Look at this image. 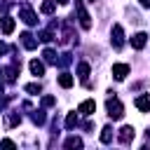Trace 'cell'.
<instances>
[{"mask_svg":"<svg viewBox=\"0 0 150 150\" xmlns=\"http://www.w3.org/2000/svg\"><path fill=\"white\" fill-rule=\"evenodd\" d=\"M40 9H42V14H52V12L56 9V0H45Z\"/></svg>","mask_w":150,"mask_h":150,"instance_id":"obj_14","label":"cell"},{"mask_svg":"<svg viewBox=\"0 0 150 150\" xmlns=\"http://www.w3.org/2000/svg\"><path fill=\"white\" fill-rule=\"evenodd\" d=\"M59 84H61L63 89L73 87V75H70V73H61V75H59Z\"/></svg>","mask_w":150,"mask_h":150,"instance_id":"obj_13","label":"cell"},{"mask_svg":"<svg viewBox=\"0 0 150 150\" xmlns=\"http://www.w3.org/2000/svg\"><path fill=\"white\" fill-rule=\"evenodd\" d=\"M112 141V127H103L101 131V143H110Z\"/></svg>","mask_w":150,"mask_h":150,"instance_id":"obj_15","label":"cell"},{"mask_svg":"<svg viewBox=\"0 0 150 150\" xmlns=\"http://www.w3.org/2000/svg\"><path fill=\"white\" fill-rule=\"evenodd\" d=\"M112 45H115V49H120L124 45V33H122V26L120 23L112 26Z\"/></svg>","mask_w":150,"mask_h":150,"instance_id":"obj_3","label":"cell"},{"mask_svg":"<svg viewBox=\"0 0 150 150\" xmlns=\"http://www.w3.org/2000/svg\"><path fill=\"white\" fill-rule=\"evenodd\" d=\"M117 138H120V143H124V145L131 143V141H134V127H122Z\"/></svg>","mask_w":150,"mask_h":150,"instance_id":"obj_6","label":"cell"},{"mask_svg":"<svg viewBox=\"0 0 150 150\" xmlns=\"http://www.w3.org/2000/svg\"><path fill=\"white\" fill-rule=\"evenodd\" d=\"M75 127H77V115L70 112V115L66 117V129H75Z\"/></svg>","mask_w":150,"mask_h":150,"instance_id":"obj_19","label":"cell"},{"mask_svg":"<svg viewBox=\"0 0 150 150\" xmlns=\"http://www.w3.org/2000/svg\"><path fill=\"white\" fill-rule=\"evenodd\" d=\"M33 122H35V124H42V122H45V112H42V110H35V112H33Z\"/></svg>","mask_w":150,"mask_h":150,"instance_id":"obj_22","label":"cell"},{"mask_svg":"<svg viewBox=\"0 0 150 150\" xmlns=\"http://www.w3.org/2000/svg\"><path fill=\"white\" fill-rule=\"evenodd\" d=\"M19 122H21V117H19L16 112H9V115H7V124H9V127H16Z\"/></svg>","mask_w":150,"mask_h":150,"instance_id":"obj_21","label":"cell"},{"mask_svg":"<svg viewBox=\"0 0 150 150\" xmlns=\"http://www.w3.org/2000/svg\"><path fill=\"white\" fill-rule=\"evenodd\" d=\"M42 56H45V61H47V63H56V61H59V59H56V54H54V49H45V52H42Z\"/></svg>","mask_w":150,"mask_h":150,"instance_id":"obj_18","label":"cell"},{"mask_svg":"<svg viewBox=\"0 0 150 150\" xmlns=\"http://www.w3.org/2000/svg\"><path fill=\"white\" fill-rule=\"evenodd\" d=\"M145 42H148V35H145V33H136V35H131V47H134V49H143Z\"/></svg>","mask_w":150,"mask_h":150,"instance_id":"obj_7","label":"cell"},{"mask_svg":"<svg viewBox=\"0 0 150 150\" xmlns=\"http://www.w3.org/2000/svg\"><path fill=\"white\" fill-rule=\"evenodd\" d=\"M127 75H129V66L127 63H115L112 66V77L115 80H124Z\"/></svg>","mask_w":150,"mask_h":150,"instance_id":"obj_4","label":"cell"},{"mask_svg":"<svg viewBox=\"0 0 150 150\" xmlns=\"http://www.w3.org/2000/svg\"><path fill=\"white\" fill-rule=\"evenodd\" d=\"M136 108L143 110V112H148L150 110V96H138L136 98Z\"/></svg>","mask_w":150,"mask_h":150,"instance_id":"obj_12","label":"cell"},{"mask_svg":"<svg viewBox=\"0 0 150 150\" xmlns=\"http://www.w3.org/2000/svg\"><path fill=\"white\" fill-rule=\"evenodd\" d=\"M5 77H7V82H14L16 80V63L9 66V68H5Z\"/></svg>","mask_w":150,"mask_h":150,"instance_id":"obj_16","label":"cell"},{"mask_svg":"<svg viewBox=\"0 0 150 150\" xmlns=\"http://www.w3.org/2000/svg\"><path fill=\"white\" fill-rule=\"evenodd\" d=\"M54 103H56L54 96H45V98H42V105H45V108H49V105H54Z\"/></svg>","mask_w":150,"mask_h":150,"instance_id":"obj_25","label":"cell"},{"mask_svg":"<svg viewBox=\"0 0 150 150\" xmlns=\"http://www.w3.org/2000/svg\"><path fill=\"white\" fill-rule=\"evenodd\" d=\"M70 61H73V59H70V54H61V59H59V63H61V66H68Z\"/></svg>","mask_w":150,"mask_h":150,"instance_id":"obj_26","label":"cell"},{"mask_svg":"<svg viewBox=\"0 0 150 150\" xmlns=\"http://www.w3.org/2000/svg\"><path fill=\"white\" fill-rule=\"evenodd\" d=\"M21 42H23L26 49H35V47H38V40H35L30 33H23V35H21Z\"/></svg>","mask_w":150,"mask_h":150,"instance_id":"obj_9","label":"cell"},{"mask_svg":"<svg viewBox=\"0 0 150 150\" xmlns=\"http://www.w3.org/2000/svg\"><path fill=\"white\" fill-rule=\"evenodd\" d=\"M66 148H82V138H77V136L66 138Z\"/></svg>","mask_w":150,"mask_h":150,"instance_id":"obj_17","label":"cell"},{"mask_svg":"<svg viewBox=\"0 0 150 150\" xmlns=\"http://www.w3.org/2000/svg\"><path fill=\"white\" fill-rule=\"evenodd\" d=\"M38 38H40V40H42V42H52V40H54V35H52V33H49V30H42V33H40V35H38Z\"/></svg>","mask_w":150,"mask_h":150,"instance_id":"obj_23","label":"cell"},{"mask_svg":"<svg viewBox=\"0 0 150 150\" xmlns=\"http://www.w3.org/2000/svg\"><path fill=\"white\" fill-rule=\"evenodd\" d=\"M77 75L84 80V77L89 75V63H80V66H77Z\"/></svg>","mask_w":150,"mask_h":150,"instance_id":"obj_20","label":"cell"},{"mask_svg":"<svg viewBox=\"0 0 150 150\" xmlns=\"http://www.w3.org/2000/svg\"><path fill=\"white\" fill-rule=\"evenodd\" d=\"M141 2V7H150V0H138Z\"/></svg>","mask_w":150,"mask_h":150,"instance_id":"obj_29","label":"cell"},{"mask_svg":"<svg viewBox=\"0 0 150 150\" xmlns=\"http://www.w3.org/2000/svg\"><path fill=\"white\" fill-rule=\"evenodd\" d=\"M28 68H30V73H33V75H45V63H42V61H38V59H35V61H30V66H28Z\"/></svg>","mask_w":150,"mask_h":150,"instance_id":"obj_11","label":"cell"},{"mask_svg":"<svg viewBox=\"0 0 150 150\" xmlns=\"http://www.w3.org/2000/svg\"><path fill=\"white\" fill-rule=\"evenodd\" d=\"M77 16H80V26H82V28H91L89 14L84 12V7H82V2H80V0H77Z\"/></svg>","mask_w":150,"mask_h":150,"instance_id":"obj_5","label":"cell"},{"mask_svg":"<svg viewBox=\"0 0 150 150\" xmlns=\"http://www.w3.org/2000/svg\"><path fill=\"white\" fill-rule=\"evenodd\" d=\"M56 2H61V5H66V2H68V0H56Z\"/></svg>","mask_w":150,"mask_h":150,"instance_id":"obj_31","label":"cell"},{"mask_svg":"<svg viewBox=\"0 0 150 150\" xmlns=\"http://www.w3.org/2000/svg\"><path fill=\"white\" fill-rule=\"evenodd\" d=\"M0 145H2V148H14V143H12V141H9V138H5V141H2V143H0Z\"/></svg>","mask_w":150,"mask_h":150,"instance_id":"obj_27","label":"cell"},{"mask_svg":"<svg viewBox=\"0 0 150 150\" xmlns=\"http://www.w3.org/2000/svg\"><path fill=\"white\" fill-rule=\"evenodd\" d=\"M2 89H5V84H2V82H0V94H2Z\"/></svg>","mask_w":150,"mask_h":150,"instance_id":"obj_30","label":"cell"},{"mask_svg":"<svg viewBox=\"0 0 150 150\" xmlns=\"http://www.w3.org/2000/svg\"><path fill=\"white\" fill-rule=\"evenodd\" d=\"M26 91H28V94H33V96H35V94H40V84H35V82H33V84H26Z\"/></svg>","mask_w":150,"mask_h":150,"instance_id":"obj_24","label":"cell"},{"mask_svg":"<svg viewBox=\"0 0 150 150\" xmlns=\"http://www.w3.org/2000/svg\"><path fill=\"white\" fill-rule=\"evenodd\" d=\"M94 110H96V103H94L91 98L82 101V103H80V108H77V112H82V115H91Z\"/></svg>","mask_w":150,"mask_h":150,"instance_id":"obj_8","label":"cell"},{"mask_svg":"<svg viewBox=\"0 0 150 150\" xmlns=\"http://www.w3.org/2000/svg\"><path fill=\"white\" fill-rule=\"evenodd\" d=\"M5 52H7V45H5V42H0V56H2Z\"/></svg>","mask_w":150,"mask_h":150,"instance_id":"obj_28","label":"cell"},{"mask_svg":"<svg viewBox=\"0 0 150 150\" xmlns=\"http://www.w3.org/2000/svg\"><path fill=\"white\" fill-rule=\"evenodd\" d=\"M0 28H2V33L9 35V33L14 30V19H12V16H5V19L0 21Z\"/></svg>","mask_w":150,"mask_h":150,"instance_id":"obj_10","label":"cell"},{"mask_svg":"<svg viewBox=\"0 0 150 150\" xmlns=\"http://www.w3.org/2000/svg\"><path fill=\"white\" fill-rule=\"evenodd\" d=\"M19 14H21V19H23V23H28V26H35L38 23V16H35V12L28 7V5H21V9H19Z\"/></svg>","mask_w":150,"mask_h":150,"instance_id":"obj_2","label":"cell"},{"mask_svg":"<svg viewBox=\"0 0 150 150\" xmlns=\"http://www.w3.org/2000/svg\"><path fill=\"white\" fill-rule=\"evenodd\" d=\"M105 108H108V115H110L112 120H122V115H124V105H122L115 96H112V98H108Z\"/></svg>","mask_w":150,"mask_h":150,"instance_id":"obj_1","label":"cell"}]
</instances>
